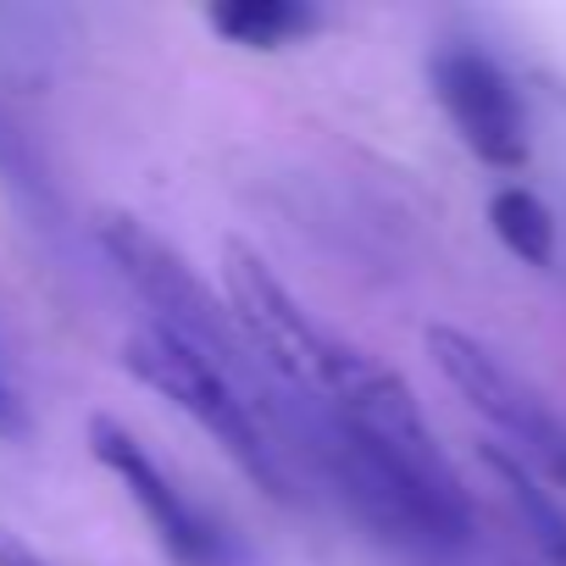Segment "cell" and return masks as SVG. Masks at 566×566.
<instances>
[{"instance_id": "obj_1", "label": "cell", "mask_w": 566, "mask_h": 566, "mask_svg": "<svg viewBox=\"0 0 566 566\" xmlns=\"http://www.w3.org/2000/svg\"><path fill=\"white\" fill-rule=\"evenodd\" d=\"M317 400L323 467L389 544L450 555L472 538V494L400 373L345 345Z\"/></svg>"}, {"instance_id": "obj_2", "label": "cell", "mask_w": 566, "mask_h": 566, "mask_svg": "<svg viewBox=\"0 0 566 566\" xmlns=\"http://www.w3.org/2000/svg\"><path fill=\"white\" fill-rule=\"evenodd\" d=\"M123 367L134 384H145L156 400L178 406L255 489H266L272 500H290V478H283V461L261 428L255 395L244 378H233L228 367L206 361L200 350H189L184 339L161 334V328H139L123 339Z\"/></svg>"}, {"instance_id": "obj_3", "label": "cell", "mask_w": 566, "mask_h": 566, "mask_svg": "<svg viewBox=\"0 0 566 566\" xmlns=\"http://www.w3.org/2000/svg\"><path fill=\"white\" fill-rule=\"evenodd\" d=\"M95 239L112 255V266L128 277V290L150 306V328L184 339L189 350H200L206 361L228 367L244 384H250V373H261L250 361V350L239 345V334H233L228 306L217 301V290L184 261V250H172L150 222H139L134 211H101Z\"/></svg>"}, {"instance_id": "obj_4", "label": "cell", "mask_w": 566, "mask_h": 566, "mask_svg": "<svg viewBox=\"0 0 566 566\" xmlns=\"http://www.w3.org/2000/svg\"><path fill=\"white\" fill-rule=\"evenodd\" d=\"M222 306H228L239 345L250 350L261 373L290 384L295 395H323L345 339L317 328L312 312L290 295V283L272 272V261L250 250L244 239L222 244Z\"/></svg>"}, {"instance_id": "obj_5", "label": "cell", "mask_w": 566, "mask_h": 566, "mask_svg": "<svg viewBox=\"0 0 566 566\" xmlns=\"http://www.w3.org/2000/svg\"><path fill=\"white\" fill-rule=\"evenodd\" d=\"M84 439H90V455L101 461V472H112L123 483V494L139 505L145 527L156 533V544H161V555L172 566H228L233 560L222 527L161 472V461L139 444V433L128 422L95 411L90 428H84Z\"/></svg>"}, {"instance_id": "obj_6", "label": "cell", "mask_w": 566, "mask_h": 566, "mask_svg": "<svg viewBox=\"0 0 566 566\" xmlns=\"http://www.w3.org/2000/svg\"><path fill=\"white\" fill-rule=\"evenodd\" d=\"M428 84H433V101L439 112L450 117L455 139L494 172H516L527 167V106L511 84V73L478 51V45H444L433 51L428 62Z\"/></svg>"}, {"instance_id": "obj_7", "label": "cell", "mask_w": 566, "mask_h": 566, "mask_svg": "<svg viewBox=\"0 0 566 566\" xmlns=\"http://www.w3.org/2000/svg\"><path fill=\"white\" fill-rule=\"evenodd\" d=\"M206 23L228 40V45H244V51H283L306 40L323 18L306 0H228V7H211Z\"/></svg>"}, {"instance_id": "obj_8", "label": "cell", "mask_w": 566, "mask_h": 566, "mask_svg": "<svg viewBox=\"0 0 566 566\" xmlns=\"http://www.w3.org/2000/svg\"><path fill=\"white\" fill-rule=\"evenodd\" d=\"M489 228H494V239H500L516 261H527V266H555V217H549V206H544L533 189H522V184L494 189V195H489Z\"/></svg>"}, {"instance_id": "obj_9", "label": "cell", "mask_w": 566, "mask_h": 566, "mask_svg": "<svg viewBox=\"0 0 566 566\" xmlns=\"http://www.w3.org/2000/svg\"><path fill=\"white\" fill-rule=\"evenodd\" d=\"M23 433H29V411H23L7 367H0V439H23Z\"/></svg>"}, {"instance_id": "obj_10", "label": "cell", "mask_w": 566, "mask_h": 566, "mask_svg": "<svg viewBox=\"0 0 566 566\" xmlns=\"http://www.w3.org/2000/svg\"><path fill=\"white\" fill-rule=\"evenodd\" d=\"M0 566H51L45 555H34L23 538H12V533H0Z\"/></svg>"}]
</instances>
